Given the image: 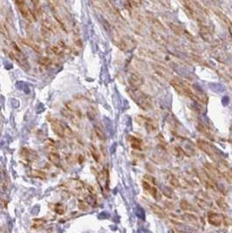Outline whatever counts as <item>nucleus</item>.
<instances>
[{
    "label": "nucleus",
    "mask_w": 232,
    "mask_h": 233,
    "mask_svg": "<svg viewBox=\"0 0 232 233\" xmlns=\"http://www.w3.org/2000/svg\"><path fill=\"white\" fill-rule=\"evenodd\" d=\"M129 96L132 98V100L137 104L143 110H151L154 107L153 100L148 95L146 94L142 91L139 90V88H129L128 89Z\"/></svg>",
    "instance_id": "obj_1"
},
{
    "label": "nucleus",
    "mask_w": 232,
    "mask_h": 233,
    "mask_svg": "<svg viewBox=\"0 0 232 233\" xmlns=\"http://www.w3.org/2000/svg\"><path fill=\"white\" fill-rule=\"evenodd\" d=\"M171 87L176 91L179 94L183 95L185 97H188L189 99L195 100L196 101H199V97L195 93V92L190 88L189 85L187 84L184 81H181L179 79H171L169 81Z\"/></svg>",
    "instance_id": "obj_2"
},
{
    "label": "nucleus",
    "mask_w": 232,
    "mask_h": 233,
    "mask_svg": "<svg viewBox=\"0 0 232 233\" xmlns=\"http://www.w3.org/2000/svg\"><path fill=\"white\" fill-rule=\"evenodd\" d=\"M198 148L203 151L206 155H208L213 161L215 162H221V156H220L219 150L211 143H208L204 140H198L197 142Z\"/></svg>",
    "instance_id": "obj_3"
},
{
    "label": "nucleus",
    "mask_w": 232,
    "mask_h": 233,
    "mask_svg": "<svg viewBox=\"0 0 232 233\" xmlns=\"http://www.w3.org/2000/svg\"><path fill=\"white\" fill-rule=\"evenodd\" d=\"M135 121L138 124H140L141 126H143L145 128V129L147 130L148 133L155 132L158 129V126L155 123V121H153L150 118H148V117H145L143 115H138V116L135 117Z\"/></svg>",
    "instance_id": "obj_4"
},
{
    "label": "nucleus",
    "mask_w": 232,
    "mask_h": 233,
    "mask_svg": "<svg viewBox=\"0 0 232 233\" xmlns=\"http://www.w3.org/2000/svg\"><path fill=\"white\" fill-rule=\"evenodd\" d=\"M207 219L209 224H211L215 227H219L222 223H225V217L222 214L216 213L213 211L208 212Z\"/></svg>",
    "instance_id": "obj_5"
},
{
    "label": "nucleus",
    "mask_w": 232,
    "mask_h": 233,
    "mask_svg": "<svg viewBox=\"0 0 232 233\" xmlns=\"http://www.w3.org/2000/svg\"><path fill=\"white\" fill-rule=\"evenodd\" d=\"M19 12L21 14V16L26 19V21L28 22H32V15L30 13V10L28 9L27 5L26 4V0H14Z\"/></svg>",
    "instance_id": "obj_6"
},
{
    "label": "nucleus",
    "mask_w": 232,
    "mask_h": 233,
    "mask_svg": "<svg viewBox=\"0 0 232 233\" xmlns=\"http://www.w3.org/2000/svg\"><path fill=\"white\" fill-rule=\"evenodd\" d=\"M128 84L131 88H139L144 82L143 78L137 73H132L128 76Z\"/></svg>",
    "instance_id": "obj_7"
},
{
    "label": "nucleus",
    "mask_w": 232,
    "mask_h": 233,
    "mask_svg": "<svg viewBox=\"0 0 232 233\" xmlns=\"http://www.w3.org/2000/svg\"><path fill=\"white\" fill-rule=\"evenodd\" d=\"M153 68L155 70V74H158L161 78H162L164 79H171L172 74L167 67L162 65H159V64H154Z\"/></svg>",
    "instance_id": "obj_8"
},
{
    "label": "nucleus",
    "mask_w": 232,
    "mask_h": 233,
    "mask_svg": "<svg viewBox=\"0 0 232 233\" xmlns=\"http://www.w3.org/2000/svg\"><path fill=\"white\" fill-rule=\"evenodd\" d=\"M142 188L144 191L148 194H149L151 196H153L155 199L159 198V191L155 188L154 185H152L149 182L143 181L142 182Z\"/></svg>",
    "instance_id": "obj_9"
},
{
    "label": "nucleus",
    "mask_w": 232,
    "mask_h": 233,
    "mask_svg": "<svg viewBox=\"0 0 232 233\" xmlns=\"http://www.w3.org/2000/svg\"><path fill=\"white\" fill-rule=\"evenodd\" d=\"M53 132L59 137L65 136V126L57 120H52L50 121Z\"/></svg>",
    "instance_id": "obj_10"
},
{
    "label": "nucleus",
    "mask_w": 232,
    "mask_h": 233,
    "mask_svg": "<svg viewBox=\"0 0 232 233\" xmlns=\"http://www.w3.org/2000/svg\"><path fill=\"white\" fill-rule=\"evenodd\" d=\"M200 26V35L203 38V40H205L207 42H209L212 39V32L209 30V28L206 26L204 24H199Z\"/></svg>",
    "instance_id": "obj_11"
},
{
    "label": "nucleus",
    "mask_w": 232,
    "mask_h": 233,
    "mask_svg": "<svg viewBox=\"0 0 232 233\" xmlns=\"http://www.w3.org/2000/svg\"><path fill=\"white\" fill-rule=\"evenodd\" d=\"M220 172L222 174V176L230 182H232V168H230L227 165H222L219 168Z\"/></svg>",
    "instance_id": "obj_12"
},
{
    "label": "nucleus",
    "mask_w": 232,
    "mask_h": 233,
    "mask_svg": "<svg viewBox=\"0 0 232 233\" xmlns=\"http://www.w3.org/2000/svg\"><path fill=\"white\" fill-rule=\"evenodd\" d=\"M150 209L156 216H158L161 218H165L167 217V213L165 212V210L155 204H150Z\"/></svg>",
    "instance_id": "obj_13"
},
{
    "label": "nucleus",
    "mask_w": 232,
    "mask_h": 233,
    "mask_svg": "<svg viewBox=\"0 0 232 233\" xmlns=\"http://www.w3.org/2000/svg\"><path fill=\"white\" fill-rule=\"evenodd\" d=\"M181 220L186 222V223H189L192 225H198V218L195 217L193 214H190V213H186V214H183L181 217Z\"/></svg>",
    "instance_id": "obj_14"
},
{
    "label": "nucleus",
    "mask_w": 232,
    "mask_h": 233,
    "mask_svg": "<svg viewBox=\"0 0 232 233\" xmlns=\"http://www.w3.org/2000/svg\"><path fill=\"white\" fill-rule=\"evenodd\" d=\"M128 141L131 147L136 150H142V141L135 136H129Z\"/></svg>",
    "instance_id": "obj_15"
},
{
    "label": "nucleus",
    "mask_w": 232,
    "mask_h": 233,
    "mask_svg": "<svg viewBox=\"0 0 232 233\" xmlns=\"http://www.w3.org/2000/svg\"><path fill=\"white\" fill-rule=\"evenodd\" d=\"M166 178H167V180L169 182V184L171 185V186H173V187H175V188H178V187H180L181 186V183L179 180L177 179V177L175 176V175H173L172 173H168V175L166 176Z\"/></svg>",
    "instance_id": "obj_16"
},
{
    "label": "nucleus",
    "mask_w": 232,
    "mask_h": 233,
    "mask_svg": "<svg viewBox=\"0 0 232 233\" xmlns=\"http://www.w3.org/2000/svg\"><path fill=\"white\" fill-rule=\"evenodd\" d=\"M21 155L24 158H26V160H28V161H33L37 157L35 152H33V151H32V150H30L28 148H23L21 150Z\"/></svg>",
    "instance_id": "obj_17"
},
{
    "label": "nucleus",
    "mask_w": 232,
    "mask_h": 233,
    "mask_svg": "<svg viewBox=\"0 0 232 233\" xmlns=\"http://www.w3.org/2000/svg\"><path fill=\"white\" fill-rule=\"evenodd\" d=\"M148 21L151 23V25L154 26L155 28L159 29V30H164V26H162V24L156 18H155L153 15H150L149 17L148 16Z\"/></svg>",
    "instance_id": "obj_18"
},
{
    "label": "nucleus",
    "mask_w": 232,
    "mask_h": 233,
    "mask_svg": "<svg viewBox=\"0 0 232 233\" xmlns=\"http://www.w3.org/2000/svg\"><path fill=\"white\" fill-rule=\"evenodd\" d=\"M180 207L182 210L185 211H195V208L194 207V205H192L191 204H189L188 201L186 200H181L180 202Z\"/></svg>",
    "instance_id": "obj_19"
},
{
    "label": "nucleus",
    "mask_w": 232,
    "mask_h": 233,
    "mask_svg": "<svg viewBox=\"0 0 232 233\" xmlns=\"http://www.w3.org/2000/svg\"><path fill=\"white\" fill-rule=\"evenodd\" d=\"M22 43L24 44V45H26L27 46H29V47H31L33 51H35L36 52H40V48H39V46L38 45H36L34 42H32V41H31V40H29V39H22Z\"/></svg>",
    "instance_id": "obj_20"
},
{
    "label": "nucleus",
    "mask_w": 232,
    "mask_h": 233,
    "mask_svg": "<svg viewBox=\"0 0 232 233\" xmlns=\"http://www.w3.org/2000/svg\"><path fill=\"white\" fill-rule=\"evenodd\" d=\"M31 176L32 177H36V178H41V179H45L46 178L47 175L46 172L44 171H41V170H39V169H34L31 172Z\"/></svg>",
    "instance_id": "obj_21"
},
{
    "label": "nucleus",
    "mask_w": 232,
    "mask_h": 233,
    "mask_svg": "<svg viewBox=\"0 0 232 233\" xmlns=\"http://www.w3.org/2000/svg\"><path fill=\"white\" fill-rule=\"evenodd\" d=\"M52 12H53V17H54V18H55V20L57 21V23L60 26V27L63 29V31H65V32H67V29H66V26L65 25V23L63 22V20L61 19V18H60V16L58 14V13L56 12H54L53 10H52Z\"/></svg>",
    "instance_id": "obj_22"
},
{
    "label": "nucleus",
    "mask_w": 232,
    "mask_h": 233,
    "mask_svg": "<svg viewBox=\"0 0 232 233\" xmlns=\"http://www.w3.org/2000/svg\"><path fill=\"white\" fill-rule=\"evenodd\" d=\"M169 27H170L171 31H172L175 34L179 35V36L181 35V34H183V30H182L178 25L174 24V23H170V24H169Z\"/></svg>",
    "instance_id": "obj_23"
},
{
    "label": "nucleus",
    "mask_w": 232,
    "mask_h": 233,
    "mask_svg": "<svg viewBox=\"0 0 232 233\" xmlns=\"http://www.w3.org/2000/svg\"><path fill=\"white\" fill-rule=\"evenodd\" d=\"M90 152L91 155L93 156V158L95 160V162H99L100 160H101V155H100V153L98 152L97 148H96L93 145H91L90 146Z\"/></svg>",
    "instance_id": "obj_24"
},
{
    "label": "nucleus",
    "mask_w": 232,
    "mask_h": 233,
    "mask_svg": "<svg viewBox=\"0 0 232 233\" xmlns=\"http://www.w3.org/2000/svg\"><path fill=\"white\" fill-rule=\"evenodd\" d=\"M48 160L51 162H52L53 164H56V165H59V163L60 162V158H59V155H57L55 153H50L48 155Z\"/></svg>",
    "instance_id": "obj_25"
},
{
    "label": "nucleus",
    "mask_w": 232,
    "mask_h": 233,
    "mask_svg": "<svg viewBox=\"0 0 232 233\" xmlns=\"http://www.w3.org/2000/svg\"><path fill=\"white\" fill-rule=\"evenodd\" d=\"M52 63V59L48 58V57H41L39 60V64L45 66H48L51 65Z\"/></svg>",
    "instance_id": "obj_26"
},
{
    "label": "nucleus",
    "mask_w": 232,
    "mask_h": 233,
    "mask_svg": "<svg viewBox=\"0 0 232 233\" xmlns=\"http://www.w3.org/2000/svg\"><path fill=\"white\" fill-rule=\"evenodd\" d=\"M94 132H95V135H96V136H97V137H98L100 140L104 141V140L106 139L105 134H104V132L102 131V129H101L100 127H97V126H95V127H94Z\"/></svg>",
    "instance_id": "obj_27"
},
{
    "label": "nucleus",
    "mask_w": 232,
    "mask_h": 233,
    "mask_svg": "<svg viewBox=\"0 0 232 233\" xmlns=\"http://www.w3.org/2000/svg\"><path fill=\"white\" fill-rule=\"evenodd\" d=\"M51 51H52V53H54L55 55L59 56V55H61V54L63 53L64 49L61 48L59 45H56V46H52V47H51Z\"/></svg>",
    "instance_id": "obj_28"
},
{
    "label": "nucleus",
    "mask_w": 232,
    "mask_h": 233,
    "mask_svg": "<svg viewBox=\"0 0 232 233\" xmlns=\"http://www.w3.org/2000/svg\"><path fill=\"white\" fill-rule=\"evenodd\" d=\"M42 26H43V27H45L46 29H47L49 32H55V27H54V26L52 25L50 21H48V20H44L43 23H42Z\"/></svg>",
    "instance_id": "obj_29"
},
{
    "label": "nucleus",
    "mask_w": 232,
    "mask_h": 233,
    "mask_svg": "<svg viewBox=\"0 0 232 233\" xmlns=\"http://www.w3.org/2000/svg\"><path fill=\"white\" fill-rule=\"evenodd\" d=\"M152 37L154 38V39L158 42V43H161V44H165L166 43V40L162 36V35H160V34H158L157 32H153L152 33Z\"/></svg>",
    "instance_id": "obj_30"
},
{
    "label": "nucleus",
    "mask_w": 232,
    "mask_h": 233,
    "mask_svg": "<svg viewBox=\"0 0 232 233\" xmlns=\"http://www.w3.org/2000/svg\"><path fill=\"white\" fill-rule=\"evenodd\" d=\"M86 201L87 202V204H90L91 206H93V207H95L96 205H97V201H96V198H94L93 197V196H86Z\"/></svg>",
    "instance_id": "obj_31"
},
{
    "label": "nucleus",
    "mask_w": 232,
    "mask_h": 233,
    "mask_svg": "<svg viewBox=\"0 0 232 233\" xmlns=\"http://www.w3.org/2000/svg\"><path fill=\"white\" fill-rule=\"evenodd\" d=\"M54 210H55V212H57L58 214L62 215V214L64 213V208H63V205H61V204H56L55 207H54Z\"/></svg>",
    "instance_id": "obj_32"
},
{
    "label": "nucleus",
    "mask_w": 232,
    "mask_h": 233,
    "mask_svg": "<svg viewBox=\"0 0 232 233\" xmlns=\"http://www.w3.org/2000/svg\"><path fill=\"white\" fill-rule=\"evenodd\" d=\"M78 207H79V209H81V210H87V209H88V206H87L84 202H82V201H79V202Z\"/></svg>",
    "instance_id": "obj_33"
},
{
    "label": "nucleus",
    "mask_w": 232,
    "mask_h": 233,
    "mask_svg": "<svg viewBox=\"0 0 232 233\" xmlns=\"http://www.w3.org/2000/svg\"><path fill=\"white\" fill-rule=\"evenodd\" d=\"M217 204H218V206H219L221 209H225L226 208H227V204L224 202V200L223 199H221V200H217Z\"/></svg>",
    "instance_id": "obj_34"
},
{
    "label": "nucleus",
    "mask_w": 232,
    "mask_h": 233,
    "mask_svg": "<svg viewBox=\"0 0 232 233\" xmlns=\"http://www.w3.org/2000/svg\"><path fill=\"white\" fill-rule=\"evenodd\" d=\"M87 190H88V192H89L90 195H92V196H95V194H96L95 190H94V188H93V186H88V187H87Z\"/></svg>",
    "instance_id": "obj_35"
},
{
    "label": "nucleus",
    "mask_w": 232,
    "mask_h": 233,
    "mask_svg": "<svg viewBox=\"0 0 232 233\" xmlns=\"http://www.w3.org/2000/svg\"><path fill=\"white\" fill-rule=\"evenodd\" d=\"M12 47L13 49H14V51L17 52V53H20V52H21V50L19 49V47L18 46V45H17L15 42H13L12 43Z\"/></svg>",
    "instance_id": "obj_36"
},
{
    "label": "nucleus",
    "mask_w": 232,
    "mask_h": 233,
    "mask_svg": "<svg viewBox=\"0 0 232 233\" xmlns=\"http://www.w3.org/2000/svg\"><path fill=\"white\" fill-rule=\"evenodd\" d=\"M103 24H104V26H105V29H106V31H109V29H110V26H109V24L107 23V21H106V20H104Z\"/></svg>",
    "instance_id": "obj_37"
},
{
    "label": "nucleus",
    "mask_w": 232,
    "mask_h": 233,
    "mask_svg": "<svg viewBox=\"0 0 232 233\" xmlns=\"http://www.w3.org/2000/svg\"><path fill=\"white\" fill-rule=\"evenodd\" d=\"M83 161H84L83 156H82V155H79V163H82Z\"/></svg>",
    "instance_id": "obj_38"
},
{
    "label": "nucleus",
    "mask_w": 232,
    "mask_h": 233,
    "mask_svg": "<svg viewBox=\"0 0 232 233\" xmlns=\"http://www.w3.org/2000/svg\"><path fill=\"white\" fill-rule=\"evenodd\" d=\"M229 30H230V33H231V38H232V25L231 26H230V27H229Z\"/></svg>",
    "instance_id": "obj_39"
},
{
    "label": "nucleus",
    "mask_w": 232,
    "mask_h": 233,
    "mask_svg": "<svg viewBox=\"0 0 232 233\" xmlns=\"http://www.w3.org/2000/svg\"><path fill=\"white\" fill-rule=\"evenodd\" d=\"M94 1H97V0H94Z\"/></svg>",
    "instance_id": "obj_40"
}]
</instances>
